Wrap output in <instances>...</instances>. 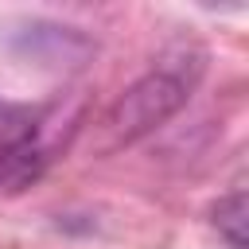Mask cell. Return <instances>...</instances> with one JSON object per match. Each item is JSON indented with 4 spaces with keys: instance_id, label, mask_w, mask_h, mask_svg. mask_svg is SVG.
Returning <instances> with one entry per match:
<instances>
[{
    "instance_id": "cell-1",
    "label": "cell",
    "mask_w": 249,
    "mask_h": 249,
    "mask_svg": "<svg viewBox=\"0 0 249 249\" xmlns=\"http://www.w3.org/2000/svg\"><path fill=\"white\" fill-rule=\"evenodd\" d=\"M198 70H183V66H160L152 74H144L136 86L124 89V97L105 113L101 121V148H121V144H132L140 140L144 132H152L156 124H163L167 117H175L187 97H191V86H195Z\"/></svg>"
},
{
    "instance_id": "cell-2",
    "label": "cell",
    "mask_w": 249,
    "mask_h": 249,
    "mask_svg": "<svg viewBox=\"0 0 249 249\" xmlns=\"http://www.w3.org/2000/svg\"><path fill=\"white\" fill-rule=\"evenodd\" d=\"M74 132H78V113L70 117L62 105L35 113L16 140L0 144V195H19L31 183H39Z\"/></svg>"
},
{
    "instance_id": "cell-3",
    "label": "cell",
    "mask_w": 249,
    "mask_h": 249,
    "mask_svg": "<svg viewBox=\"0 0 249 249\" xmlns=\"http://www.w3.org/2000/svg\"><path fill=\"white\" fill-rule=\"evenodd\" d=\"M214 226L230 241V249H245V191H233L218 198L214 206Z\"/></svg>"
},
{
    "instance_id": "cell-4",
    "label": "cell",
    "mask_w": 249,
    "mask_h": 249,
    "mask_svg": "<svg viewBox=\"0 0 249 249\" xmlns=\"http://www.w3.org/2000/svg\"><path fill=\"white\" fill-rule=\"evenodd\" d=\"M35 109H23V105H12V101H0V144L16 140L27 124H31Z\"/></svg>"
}]
</instances>
